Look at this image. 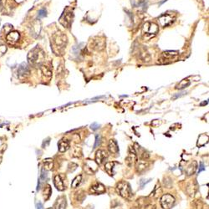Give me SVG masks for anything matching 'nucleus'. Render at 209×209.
Listing matches in <instances>:
<instances>
[{
  "label": "nucleus",
  "mask_w": 209,
  "mask_h": 209,
  "mask_svg": "<svg viewBox=\"0 0 209 209\" xmlns=\"http://www.w3.org/2000/svg\"><path fill=\"white\" fill-rule=\"evenodd\" d=\"M116 192L120 194V196H121L123 198L129 199L131 198V197L132 196L131 186L125 181L120 182L116 185Z\"/></svg>",
  "instance_id": "1"
},
{
  "label": "nucleus",
  "mask_w": 209,
  "mask_h": 209,
  "mask_svg": "<svg viewBox=\"0 0 209 209\" xmlns=\"http://www.w3.org/2000/svg\"><path fill=\"white\" fill-rule=\"evenodd\" d=\"M159 30V27L155 23H149L147 22L143 26V34L145 35L146 39H150L154 37Z\"/></svg>",
  "instance_id": "2"
},
{
  "label": "nucleus",
  "mask_w": 209,
  "mask_h": 209,
  "mask_svg": "<svg viewBox=\"0 0 209 209\" xmlns=\"http://www.w3.org/2000/svg\"><path fill=\"white\" fill-rule=\"evenodd\" d=\"M66 42H67V38L60 32H59L57 34H55V36L54 37V40H53L54 47L53 48H54V49L55 48L58 49L57 54H59V53H60L63 49L65 47Z\"/></svg>",
  "instance_id": "3"
},
{
  "label": "nucleus",
  "mask_w": 209,
  "mask_h": 209,
  "mask_svg": "<svg viewBox=\"0 0 209 209\" xmlns=\"http://www.w3.org/2000/svg\"><path fill=\"white\" fill-rule=\"evenodd\" d=\"M40 57L44 58V53L42 52L41 50L39 49H38V48L34 49L28 54L29 62L31 64H39V62L42 61Z\"/></svg>",
  "instance_id": "4"
},
{
  "label": "nucleus",
  "mask_w": 209,
  "mask_h": 209,
  "mask_svg": "<svg viewBox=\"0 0 209 209\" xmlns=\"http://www.w3.org/2000/svg\"><path fill=\"white\" fill-rule=\"evenodd\" d=\"M174 203H175V198L171 194H164L161 198V206L163 209H171Z\"/></svg>",
  "instance_id": "5"
},
{
  "label": "nucleus",
  "mask_w": 209,
  "mask_h": 209,
  "mask_svg": "<svg viewBox=\"0 0 209 209\" xmlns=\"http://www.w3.org/2000/svg\"><path fill=\"white\" fill-rule=\"evenodd\" d=\"M98 169V164L95 161L86 160L84 163V171L88 175H93Z\"/></svg>",
  "instance_id": "6"
},
{
  "label": "nucleus",
  "mask_w": 209,
  "mask_h": 209,
  "mask_svg": "<svg viewBox=\"0 0 209 209\" xmlns=\"http://www.w3.org/2000/svg\"><path fill=\"white\" fill-rule=\"evenodd\" d=\"M178 54H179V52H178V51H172V50L165 51V52L162 53L161 58H160L158 60H159V62L162 63V64L169 63L170 61L172 60L173 58L176 57Z\"/></svg>",
  "instance_id": "7"
},
{
  "label": "nucleus",
  "mask_w": 209,
  "mask_h": 209,
  "mask_svg": "<svg viewBox=\"0 0 209 209\" xmlns=\"http://www.w3.org/2000/svg\"><path fill=\"white\" fill-rule=\"evenodd\" d=\"M159 24L162 27H167L171 25L175 20V17L170 14H163L158 19Z\"/></svg>",
  "instance_id": "8"
},
{
  "label": "nucleus",
  "mask_w": 209,
  "mask_h": 209,
  "mask_svg": "<svg viewBox=\"0 0 209 209\" xmlns=\"http://www.w3.org/2000/svg\"><path fill=\"white\" fill-rule=\"evenodd\" d=\"M137 157H136V152L133 146L129 147V153L128 156L125 158V163L128 167H132L136 162Z\"/></svg>",
  "instance_id": "9"
},
{
  "label": "nucleus",
  "mask_w": 209,
  "mask_h": 209,
  "mask_svg": "<svg viewBox=\"0 0 209 209\" xmlns=\"http://www.w3.org/2000/svg\"><path fill=\"white\" fill-rule=\"evenodd\" d=\"M73 21V13L71 12H68L66 14H64L60 19H59V23L62 24L63 26L65 28H69L71 25V23Z\"/></svg>",
  "instance_id": "10"
},
{
  "label": "nucleus",
  "mask_w": 209,
  "mask_h": 209,
  "mask_svg": "<svg viewBox=\"0 0 209 209\" xmlns=\"http://www.w3.org/2000/svg\"><path fill=\"white\" fill-rule=\"evenodd\" d=\"M30 74V70L29 66L27 65L25 63H23L19 65V67L18 69V74H19V77L20 79L25 78L28 75H29Z\"/></svg>",
  "instance_id": "11"
},
{
  "label": "nucleus",
  "mask_w": 209,
  "mask_h": 209,
  "mask_svg": "<svg viewBox=\"0 0 209 209\" xmlns=\"http://www.w3.org/2000/svg\"><path fill=\"white\" fill-rule=\"evenodd\" d=\"M107 157H108L107 152L105 150H103V149H99L96 152V154H95V162L98 165H100L104 162V161Z\"/></svg>",
  "instance_id": "12"
},
{
  "label": "nucleus",
  "mask_w": 209,
  "mask_h": 209,
  "mask_svg": "<svg viewBox=\"0 0 209 209\" xmlns=\"http://www.w3.org/2000/svg\"><path fill=\"white\" fill-rule=\"evenodd\" d=\"M19 33L17 31H12L9 34H8V35L6 37L7 42L9 44H15L19 40Z\"/></svg>",
  "instance_id": "13"
},
{
  "label": "nucleus",
  "mask_w": 209,
  "mask_h": 209,
  "mask_svg": "<svg viewBox=\"0 0 209 209\" xmlns=\"http://www.w3.org/2000/svg\"><path fill=\"white\" fill-rule=\"evenodd\" d=\"M148 167H149V163L146 162V160L141 159V161H139L136 163V172L138 173H140V174L145 172L146 170L148 169Z\"/></svg>",
  "instance_id": "14"
},
{
  "label": "nucleus",
  "mask_w": 209,
  "mask_h": 209,
  "mask_svg": "<svg viewBox=\"0 0 209 209\" xmlns=\"http://www.w3.org/2000/svg\"><path fill=\"white\" fill-rule=\"evenodd\" d=\"M105 192V188H104V185H102L101 183H95L94 185L91 186L90 188V193L94 194H101L104 193Z\"/></svg>",
  "instance_id": "15"
},
{
  "label": "nucleus",
  "mask_w": 209,
  "mask_h": 209,
  "mask_svg": "<svg viewBox=\"0 0 209 209\" xmlns=\"http://www.w3.org/2000/svg\"><path fill=\"white\" fill-rule=\"evenodd\" d=\"M66 198L64 196H61L59 198H58L55 203L54 205V208L55 209H65L66 208Z\"/></svg>",
  "instance_id": "16"
},
{
  "label": "nucleus",
  "mask_w": 209,
  "mask_h": 209,
  "mask_svg": "<svg viewBox=\"0 0 209 209\" xmlns=\"http://www.w3.org/2000/svg\"><path fill=\"white\" fill-rule=\"evenodd\" d=\"M58 148L60 152H65L69 148V141L65 138H63L58 143Z\"/></svg>",
  "instance_id": "17"
},
{
  "label": "nucleus",
  "mask_w": 209,
  "mask_h": 209,
  "mask_svg": "<svg viewBox=\"0 0 209 209\" xmlns=\"http://www.w3.org/2000/svg\"><path fill=\"white\" fill-rule=\"evenodd\" d=\"M54 184L55 186V188H57V190L59 191H64V183H63L62 179H61V177L59 175H56L54 176Z\"/></svg>",
  "instance_id": "18"
},
{
  "label": "nucleus",
  "mask_w": 209,
  "mask_h": 209,
  "mask_svg": "<svg viewBox=\"0 0 209 209\" xmlns=\"http://www.w3.org/2000/svg\"><path fill=\"white\" fill-rule=\"evenodd\" d=\"M108 149H109V152L112 154H115L117 155L119 153V147L117 146V143L115 140H110L109 141V144H108Z\"/></svg>",
  "instance_id": "19"
},
{
  "label": "nucleus",
  "mask_w": 209,
  "mask_h": 209,
  "mask_svg": "<svg viewBox=\"0 0 209 209\" xmlns=\"http://www.w3.org/2000/svg\"><path fill=\"white\" fill-rule=\"evenodd\" d=\"M104 47V40L103 39L98 38L96 40H93V44H92V48L96 50H101L103 49Z\"/></svg>",
  "instance_id": "20"
},
{
  "label": "nucleus",
  "mask_w": 209,
  "mask_h": 209,
  "mask_svg": "<svg viewBox=\"0 0 209 209\" xmlns=\"http://www.w3.org/2000/svg\"><path fill=\"white\" fill-rule=\"evenodd\" d=\"M116 165V162H109L107 163H105L104 165V169H105V172H107V174H109L110 176H114V168L115 166Z\"/></svg>",
  "instance_id": "21"
},
{
  "label": "nucleus",
  "mask_w": 209,
  "mask_h": 209,
  "mask_svg": "<svg viewBox=\"0 0 209 209\" xmlns=\"http://www.w3.org/2000/svg\"><path fill=\"white\" fill-rule=\"evenodd\" d=\"M41 70L44 79H47L48 80H49L52 77V71L49 69V67H48L46 65H43L41 67Z\"/></svg>",
  "instance_id": "22"
},
{
  "label": "nucleus",
  "mask_w": 209,
  "mask_h": 209,
  "mask_svg": "<svg viewBox=\"0 0 209 209\" xmlns=\"http://www.w3.org/2000/svg\"><path fill=\"white\" fill-rule=\"evenodd\" d=\"M197 167H198V164H197V162H195V161H193V162H192V163L186 168V174H187L188 176L193 175L195 172H196V170H197Z\"/></svg>",
  "instance_id": "23"
},
{
  "label": "nucleus",
  "mask_w": 209,
  "mask_h": 209,
  "mask_svg": "<svg viewBox=\"0 0 209 209\" xmlns=\"http://www.w3.org/2000/svg\"><path fill=\"white\" fill-rule=\"evenodd\" d=\"M208 136L206 134H202L201 136L198 137V146H203L204 145H206V143H208Z\"/></svg>",
  "instance_id": "24"
},
{
  "label": "nucleus",
  "mask_w": 209,
  "mask_h": 209,
  "mask_svg": "<svg viewBox=\"0 0 209 209\" xmlns=\"http://www.w3.org/2000/svg\"><path fill=\"white\" fill-rule=\"evenodd\" d=\"M52 194V190H51V188H50V185H46V187H44V198L45 201H47L48 199L50 198Z\"/></svg>",
  "instance_id": "25"
},
{
  "label": "nucleus",
  "mask_w": 209,
  "mask_h": 209,
  "mask_svg": "<svg viewBox=\"0 0 209 209\" xmlns=\"http://www.w3.org/2000/svg\"><path fill=\"white\" fill-rule=\"evenodd\" d=\"M71 154H72V157H82L81 148L79 146H74L71 151Z\"/></svg>",
  "instance_id": "26"
},
{
  "label": "nucleus",
  "mask_w": 209,
  "mask_h": 209,
  "mask_svg": "<svg viewBox=\"0 0 209 209\" xmlns=\"http://www.w3.org/2000/svg\"><path fill=\"white\" fill-rule=\"evenodd\" d=\"M44 169L46 171H49L53 168L54 166V162L51 158H47V159H44Z\"/></svg>",
  "instance_id": "27"
},
{
  "label": "nucleus",
  "mask_w": 209,
  "mask_h": 209,
  "mask_svg": "<svg viewBox=\"0 0 209 209\" xmlns=\"http://www.w3.org/2000/svg\"><path fill=\"white\" fill-rule=\"evenodd\" d=\"M81 181H82V176H81V175H79V176H77V177L72 181L71 187L73 188H76L77 187H79V185L80 184Z\"/></svg>",
  "instance_id": "28"
},
{
  "label": "nucleus",
  "mask_w": 209,
  "mask_h": 209,
  "mask_svg": "<svg viewBox=\"0 0 209 209\" xmlns=\"http://www.w3.org/2000/svg\"><path fill=\"white\" fill-rule=\"evenodd\" d=\"M190 84H191L190 80H188V79H183L180 83L178 84L176 88H177V89H183V88H185V87L188 86Z\"/></svg>",
  "instance_id": "29"
},
{
  "label": "nucleus",
  "mask_w": 209,
  "mask_h": 209,
  "mask_svg": "<svg viewBox=\"0 0 209 209\" xmlns=\"http://www.w3.org/2000/svg\"><path fill=\"white\" fill-rule=\"evenodd\" d=\"M100 143H101V136H99V135H96L95 136V143H94V148L98 147L100 145Z\"/></svg>",
  "instance_id": "30"
},
{
  "label": "nucleus",
  "mask_w": 209,
  "mask_h": 209,
  "mask_svg": "<svg viewBox=\"0 0 209 209\" xmlns=\"http://www.w3.org/2000/svg\"><path fill=\"white\" fill-rule=\"evenodd\" d=\"M6 50H7V47L4 44H0V57L3 56L5 54Z\"/></svg>",
  "instance_id": "31"
},
{
  "label": "nucleus",
  "mask_w": 209,
  "mask_h": 209,
  "mask_svg": "<svg viewBox=\"0 0 209 209\" xmlns=\"http://www.w3.org/2000/svg\"><path fill=\"white\" fill-rule=\"evenodd\" d=\"M46 16V10L44 9H43L39 11V14H38V18L41 19V18H44Z\"/></svg>",
  "instance_id": "32"
},
{
  "label": "nucleus",
  "mask_w": 209,
  "mask_h": 209,
  "mask_svg": "<svg viewBox=\"0 0 209 209\" xmlns=\"http://www.w3.org/2000/svg\"><path fill=\"white\" fill-rule=\"evenodd\" d=\"M99 127V124H97V123H93L92 125H90V128L93 130V131H95V130H97L98 128Z\"/></svg>",
  "instance_id": "33"
},
{
  "label": "nucleus",
  "mask_w": 209,
  "mask_h": 209,
  "mask_svg": "<svg viewBox=\"0 0 209 209\" xmlns=\"http://www.w3.org/2000/svg\"><path fill=\"white\" fill-rule=\"evenodd\" d=\"M148 157H149V153L147 152H144L141 154V159H143V160H146Z\"/></svg>",
  "instance_id": "34"
},
{
  "label": "nucleus",
  "mask_w": 209,
  "mask_h": 209,
  "mask_svg": "<svg viewBox=\"0 0 209 209\" xmlns=\"http://www.w3.org/2000/svg\"><path fill=\"white\" fill-rule=\"evenodd\" d=\"M204 170H205V166H204V164L203 163V162H200V167H199L198 173L201 172H203V171H204Z\"/></svg>",
  "instance_id": "35"
},
{
  "label": "nucleus",
  "mask_w": 209,
  "mask_h": 209,
  "mask_svg": "<svg viewBox=\"0 0 209 209\" xmlns=\"http://www.w3.org/2000/svg\"><path fill=\"white\" fill-rule=\"evenodd\" d=\"M145 209H156V206L152 204H148L145 207Z\"/></svg>",
  "instance_id": "36"
},
{
  "label": "nucleus",
  "mask_w": 209,
  "mask_h": 209,
  "mask_svg": "<svg viewBox=\"0 0 209 209\" xmlns=\"http://www.w3.org/2000/svg\"><path fill=\"white\" fill-rule=\"evenodd\" d=\"M37 209H44V207H43V204L40 203V202H39L38 203H37Z\"/></svg>",
  "instance_id": "37"
},
{
  "label": "nucleus",
  "mask_w": 209,
  "mask_h": 209,
  "mask_svg": "<svg viewBox=\"0 0 209 209\" xmlns=\"http://www.w3.org/2000/svg\"><path fill=\"white\" fill-rule=\"evenodd\" d=\"M1 9H2V3H1V1H0V11H1Z\"/></svg>",
  "instance_id": "38"
},
{
  "label": "nucleus",
  "mask_w": 209,
  "mask_h": 209,
  "mask_svg": "<svg viewBox=\"0 0 209 209\" xmlns=\"http://www.w3.org/2000/svg\"><path fill=\"white\" fill-rule=\"evenodd\" d=\"M208 104V101H206V102H203V103L202 104V105H203V104Z\"/></svg>",
  "instance_id": "39"
}]
</instances>
